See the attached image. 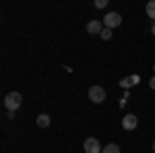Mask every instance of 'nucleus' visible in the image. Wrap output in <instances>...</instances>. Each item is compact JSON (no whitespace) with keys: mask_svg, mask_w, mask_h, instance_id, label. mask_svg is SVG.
I'll return each mask as SVG.
<instances>
[{"mask_svg":"<svg viewBox=\"0 0 155 153\" xmlns=\"http://www.w3.org/2000/svg\"><path fill=\"white\" fill-rule=\"evenodd\" d=\"M21 104H23V97H21L19 91H11V93L4 97V106H6L8 112H17L21 108Z\"/></svg>","mask_w":155,"mask_h":153,"instance_id":"obj_1","label":"nucleus"},{"mask_svg":"<svg viewBox=\"0 0 155 153\" xmlns=\"http://www.w3.org/2000/svg\"><path fill=\"white\" fill-rule=\"evenodd\" d=\"M104 25H106L107 29H116V27H120L122 25V15L120 12H107L106 17H104Z\"/></svg>","mask_w":155,"mask_h":153,"instance_id":"obj_2","label":"nucleus"},{"mask_svg":"<svg viewBox=\"0 0 155 153\" xmlns=\"http://www.w3.org/2000/svg\"><path fill=\"white\" fill-rule=\"evenodd\" d=\"M89 99H91L93 104H104V99H106V89L99 87V85H93V87L89 89Z\"/></svg>","mask_w":155,"mask_h":153,"instance_id":"obj_3","label":"nucleus"},{"mask_svg":"<svg viewBox=\"0 0 155 153\" xmlns=\"http://www.w3.org/2000/svg\"><path fill=\"white\" fill-rule=\"evenodd\" d=\"M83 149H85V153H101L104 149H101V145H99V141L97 139H87V141L83 143Z\"/></svg>","mask_w":155,"mask_h":153,"instance_id":"obj_4","label":"nucleus"},{"mask_svg":"<svg viewBox=\"0 0 155 153\" xmlns=\"http://www.w3.org/2000/svg\"><path fill=\"white\" fill-rule=\"evenodd\" d=\"M137 124H139V120H137L134 114H126V116L122 118V126H124V130H134Z\"/></svg>","mask_w":155,"mask_h":153,"instance_id":"obj_5","label":"nucleus"},{"mask_svg":"<svg viewBox=\"0 0 155 153\" xmlns=\"http://www.w3.org/2000/svg\"><path fill=\"white\" fill-rule=\"evenodd\" d=\"M101 31H104V23H101V21H89V23H87V33L99 35Z\"/></svg>","mask_w":155,"mask_h":153,"instance_id":"obj_6","label":"nucleus"},{"mask_svg":"<svg viewBox=\"0 0 155 153\" xmlns=\"http://www.w3.org/2000/svg\"><path fill=\"white\" fill-rule=\"evenodd\" d=\"M139 81H141V77H139V75H130V77H124V79H120V85L128 89V87H134V85H137Z\"/></svg>","mask_w":155,"mask_h":153,"instance_id":"obj_7","label":"nucleus"},{"mask_svg":"<svg viewBox=\"0 0 155 153\" xmlns=\"http://www.w3.org/2000/svg\"><path fill=\"white\" fill-rule=\"evenodd\" d=\"M35 122H37L39 128H48V126H50V116H48V114H39Z\"/></svg>","mask_w":155,"mask_h":153,"instance_id":"obj_8","label":"nucleus"},{"mask_svg":"<svg viewBox=\"0 0 155 153\" xmlns=\"http://www.w3.org/2000/svg\"><path fill=\"white\" fill-rule=\"evenodd\" d=\"M145 11H147V17H149V19H153V21H155V0H151V2H147V6H145Z\"/></svg>","mask_w":155,"mask_h":153,"instance_id":"obj_9","label":"nucleus"},{"mask_svg":"<svg viewBox=\"0 0 155 153\" xmlns=\"http://www.w3.org/2000/svg\"><path fill=\"white\" fill-rule=\"evenodd\" d=\"M101 153H120V147L116 145V143H110V145L104 147V151H101Z\"/></svg>","mask_w":155,"mask_h":153,"instance_id":"obj_10","label":"nucleus"},{"mask_svg":"<svg viewBox=\"0 0 155 153\" xmlns=\"http://www.w3.org/2000/svg\"><path fill=\"white\" fill-rule=\"evenodd\" d=\"M99 37H101V39H110V37H112V29H107V27H104V31L99 33Z\"/></svg>","mask_w":155,"mask_h":153,"instance_id":"obj_11","label":"nucleus"},{"mask_svg":"<svg viewBox=\"0 0 155 153\" xmlns=\"http://www.w3.org/2000/svg\"><path fill=\"white\" fill-rule=\"evenodd\" d=\"M107 0H95V8H106Z\"/></svg>","mask_w":155,"mask_h":153,"instance_id":"obj_12","label":"nucleus"},{"mask_svg":"<svg viewBox=\"0 0 155 153\" xmlns=\"http://www.w3.org/2000/svg\"><path fill=\"white\" fill-rule=\"evenodd\" d=\"M149 87H151V89H155V77L151 79V81H149Z\"/></svg>","mask_w":155,"mask_h":153,"instance_id":"obj_13","label":"nucleus"},{"mask_svg":"<svg viewBox=\"0 0 155 153\" xmlns=\"http://www.w3.org/2000/svg\"><path fill=\"white\" fill-rule=\"evenodd\" d=\"M151 33H153V35H155V23L151 25Z\"/></svg>","mask_w":155,"mask_h":153,"instance_id":"obj_14","label":"nucleus"},{"mask_svg":"<svg viewBox=\"0 0 155 153\" xmlns=\"http://www.w3.org/2000/svg\"><path fill=\"white\" fill-rule=\"evenodd\" d=\"M153 151H155V141H153Z\"/></svg>","mask_w":155,"mask_h":153,"instance_id":"obj_15","label":"nucleus"},{"mask_svg":"<svg viewBox=\"0 0 155 153\" xmlns=\"http://www.w3.org/2000/svg\"><path fill=\"white\" fill-rule=\"evenodd\" d=\"M153 68H155V64H153Z\"/></svg>","mask_w":155,"mask_h":153,"instance_id":"obj_16","label":"nucleus"}]
</instances>
